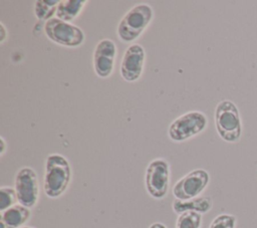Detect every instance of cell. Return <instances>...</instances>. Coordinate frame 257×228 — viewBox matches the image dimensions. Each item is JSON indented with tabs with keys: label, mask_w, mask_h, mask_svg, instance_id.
I'll use <instances>...</instances> for the list:
<instances>
[{
	"label": "cell",
	"mask_w": 257,
	"mask_h": 228,
	"mask_svg": "<svg viewBox=\"0 0 257 228\" xmlns=\"http://www.w3.org/2000/svg\"><path fill=\"white\" fill-rule=\"evenodd\" d=\"M71 179L68 160L60 154H51L45 160L43 190L47 197L58 198L67 189Z\"/></svg>",
	"instance_id": "cell-1"
},
{
	"label": "cell",
	"mask_w": 257,
	"mask_h": 228,
	"mask_svg": "<svg viewBox=\"0 0 257 228\" xmlns=\"http://www.w3.org/2000/svg\"><path fill=\"white\" fill-rule=\"evenodd\" d=\"M154 18V10L147 3H140L132 7L120 19L116 33L122 42L128 43L138 39L148 28Z\"/></svg>",
	"instance_id": "cell-2"
},
{
	"label": "cell",
	"mask_w": 257,
	"mask_h": 228,
	"mask_svg": "<svg viewBox=\"0 0 257 228\" xmlns=\"http://www.w3.org/2000/svg\"><path fill=\"white\" fill-rule=\"evenodd\" d=\"M215 127L219 137L227 143H236L242 134V122L237 105L230 99L218 102L215 108Z\"/></svg>",
	"instance_id": "cell-3"
},
{
	"label": "cell",
	"mask_w": 257,
	"mask_h": 228,
	"mask_svg": "<svg viewBox=\"0 0 257 228\" xmlns=\"http://www.w3.org/2000/svg\"><path fill=\"white\" fill-rule=\"evenodd\" d=\"M207 124L208 119L204 112L190 110L181 115L171 123L168 136L171 141L182 143L204 132L207 128Z\"/></svg>",
	"instance_id": "cell-4"
},
{
	"label": "cell",
	"mask_w": 257,
	"mask_h": 228,
	"mask_svg": "<svg viewBox=\"0 0 257 228\" xmlns=\"http://www.w3.org/2000/svg\"><path fill=\"white\" fill-rule=\"evenodd\" d=\"M44 32L52 42L67 47H77L83 43L85 38L80 27L56 17L45 22Z\"/></svg>",
	"instance_id": "cell-5"
},
{
	"label": "cell",
	"mask_w": 257,
	"mask_h": 228,
	"mask_svg": "<svg viewBox=\"0 0 257 228\" xmlns=\"http://www.w3.org/2000/svg\"><path fill=\"white\" fill-rule=\"evenodd\" d=\"M145 184L151 197L163 199L168 193L170 184L169 163L162 158L151 161L146 170Z\"/></svg>",
	"instance_id": "cell-6"
},
{
	"label": "cell",
	"mask_w": 257,
	"mask_h": 228,
	"mask_svg": "<svg viewBox=\"0 0 257 228\" xmlns=\"http://www.w3.org/2000/svg\"><path fill=\"white\" fill-rule=\"evenodd\" d=\"M14 189L20 205L27 208L34 207L39 197V184L36 172L30 167L19 169L15 175Z\"/></svg>",
	"instance_id": "cell-7"
},
{
	"label": "cell",
	"mask_w": 257,
	"mask_h": 228,
	"mask_svg": "<svg viewBox=\"0 0 257 228\" xmlns=\"http://www.w3.org/2000/svg\"><path fill=\"white\" fill-rule=\"evenodd\" d=\"M209 173L203 169H196L182 177L173 187V195L177 200L188 201L197 198L208 186Z\"/></svg>",
	"instance_id": "cell-8"
},
{
	"label": "cell",
	"mask_w": 257,
	"mask_h": 228,
	"mask_svg": "<svg viewBox=\"0 0 257 228\" xmlns=\"http://www.w3.org/2000/svg\"><path fill=\"white\" fill-rule=\"evenodd\" d=\"M117 48L115 43L108 38L101 39L94 47L92 64L95 74L100 78H107L114 69Z\"/></svg>",
	"instance_id": "cell-9"
},
{
	"label": "cell",
	"mask_w": 257,
	"mask_h": 228,
	"mask_svg": "<svg viewBox=\"0 0 257 228\" xmlns=\"http://www.w3.org/2000/svg\"><path fill=\"white\" fill-rule=\"evenodd\" d=\"M146 51L141 44L133 43L125 49L119 67V73L127 82L137 81L144 70Z\"/></svg>",
	"instance_id": "cell-10"
},
{
	"label": "cell",
	"mask_w": 257,
	"mask_h": 228,
	"mask_svg": "<svg viewBox=\"0 0 257 228\" xmlns=\"http://www.w3.org/2000/svg\"><path fill=\"white\" fill-rule=\"evenodd\" d=\"M30 217V210L20 204H16L1 212L0 228H21Z\"/></svg>",
	"instance_id": "cell-11"
},
{
	"label": "cell",
	"mask_w": 257,
	"mask_h": 228,
	"mask_svg": "<svg viewBox=\"0 0 257 228\" xmlns=\"http://www.w3.org/2000/svg\"><path fill=\"white\" fill-rule=\"evenodd\" d=\"M212 205L213 203L210 197H197L188 201L175 199L173 202V210L179 214L186 211H195L200 214H204L211 210Z\"/></svg>",
	"instance_id": "cell-12"
},
{
	"label": "cell",
	"mask_w": 257,
	"mask_h": 228,
	"mask_svg": "<svg viewBox=\"0 0 257 228\" xmlns=\"http://www.w3.org/2000/svg\"><path fill=\"white\" fill-rule=\"evenodd\" d=\"M87 3L86 0H61L58 3L55 17L65 21H73Z\"/></svg>",
	"instance_id": "cell-13"
},
{
	"label": "cell",
	"mask_w": 257,
	"mask_h": 228,
	"mask_svg": "<svg viewBox=\"0 0 257 228\" xmlns=\"http://www.w3.org/2000/svg\"><path fill=\"white\" fill-rule=\"evenodd\" d=\"M58 0H37L34 3V14L37 19L44 20L45 22L56 13Z\"/></svg>",
	"instance_id": "cell-14"
},
{
	"label": "cell",
	"mask_w": 257,
	"mask_h": 228,
	"mask_svg": "<svg viewBox=\"0 0 257 228\" xmlns=\"http://www.w3.org/2000/svg\"><path fill=\"white\" fill-rule=\"evenodd\" d=\"M202 223V214L195 211H186L179 215L176 228H200Z\"/></svg>",
	"instance_id": "cell-15"
},
{
	"label": "cell",
	"mask_w": 257,
	"mask_h": 228,
	"mask_svg": "<svg viewBox=\"0 0 257 228\" xmlns=\"http://www.w3.org/2000/svg\"><path fill=\"white\" fill-rule=\"evenodd\" d=\"M17 195L16 191L12 187H1L0 188V211L3 212L8 208L16 205Z\"/></svg>",
	"instance_id": "cell-16"
},
{
	"label": "cell",
	"mask_w": 257,
	"mask_h": 228,
	"mask_svg": "<svg viewBox=\"0 0 257 228\" xmlns=\"http://www.w3.org/2000/svg\"><path fill=\"white\" fill-rule=\"evenodd\" d=\"M236 217L231 214H220L213 219L209 228H235Z\"/></svg>",
	"instance_id": "cell-17"
},
{
	"label": "cell",
	"mask_w": 257,
	"mask_h": 228,
	"mask_svg": "<svg viewBox=\"0 0 257 228\" xmlns=\"http://www.w3.org/2000/svg\"><path fill=\"white\" fill-rule=\"evenodd\" d=\"M8 36V33H7V30L4 26V24L1 22L0 23V43H3L4 40L7 38Z\"/></svg>",
	"instance_id": "cell-18"
},
{
	"label": "cell",
	"mask_w": 257,
	"mask_h": 228,
	"mask_svg": "<svg viewBox=\"0 0 257 228\" xmlns=\"http://www.w3.org/2000/svg\"><path fill=\"white\" fill-rule=\"evenodd\" d=\"M0 144H1L0 156H3V155H4V153H5V151H6V148H7V146H6V141L4 140V138H3V137H0Z\"/></svg>",
	"instance_id": "cell-19"
},
{
	"label": "cell",
	"mask_w": 257,
	"mask_h": 228,
	"mask_svg": "<svg viewBox=\"0 0 257 228\" xmlns=\"http://www.w3.org/2000/svg\"><path fill=\"white\" fill-rule=\"evenodd\" d=\"M149 228H167L166 225H164L163 223H160V222H155L153 223L152 225H150Z\"/></svg>",
	"instance_id": "cell-20"
},
{
	"label": "cell",
	"mask_w": 257,
	"mask_h": 228,
	"mask_svg": "<svg viewBox=\"0 0 257 228\" xmlns=\"http://www.w3.org/2000/svg\"><path fill=\"white\" fill-rule=\"evenodd\" d=\"M21 228H33V227H29V226H24V227H21Z\"/></svg>",
	"instance_id": "cell-21"
}]
</instances>
